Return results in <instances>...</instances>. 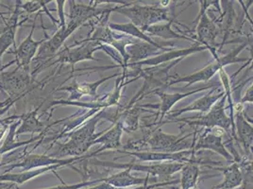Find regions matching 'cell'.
Segmentation results:
<instances>
[{
    "label": "cell",
    "instance_id": "cell-23",
    "mask_svg": "<svg viewBox=\"0 0 253 189\" xmlns=\"http://www.w3.org/2000/svg\"><path fill=\"white\" fill-rule=\"evenodd\" d=\"M201 164L196 155H193L188 162L184 163L179 171L180 189H198V182L201 176Z\"/></svg>",
    "mask_w": 253,
    "mask_h": 189
},
{
    "label": "cell",
    "instance_id": "cell-10",
    "mask_svg": "<svg viewBox=\"0 0 253 189\" xmlns=\"http://www.w3.org/2000/svg\"><path fill=\"white\" fill-rule=\"evenodd\" d=\"M207 50V48L203 46L200 45L199 43H195L193 46H191L189 47L186 48H179V49H171L167 52L162 53L158 56L149 58L148 60H145L143 62L136 63H128L126 65V69L127 68H132L137 69V68H142V66L147 65L149 67H155L159 65H163L164 63H171L174 62L176 60L179 59H184L185 57L195 54V53L201 52V51H205Z\"/></svg>",
    "mask_w": 253,
    "mask_h": 189
},
{
    "label": "cell",
    "instance_id": "cell-12",
    "mask_svg": "<svg viewBox=\"0 0 253 189\" xmlns=\"http://www.w3.org/2000/svg\"><path fill=\"white\" fill-rule=\"evenodd\" d=\"M32 79L28 72L24 71L20 67H16L11 72H1L0 74V89L4 90L13 98L17 99L15 95L21 94L31 84Z\"/></svg>",
    "mask_w": 253,
    "mask_h": 189
},
{
    "label": "cell",
    "instance_id": "cell-7",
    "mask_svg": "<svg viewBox=\"0 0 253 189\" xmlns=\"http://www.w3.org/2000/svg\"><path fill=\"white\" fill-rule=\"evenodd\" d=\"M196 27V35L194 37L196 43H199L201 46L205 47L207 50L211 52L213 60L219 57L217 47L218 44L216 43V39L219 35V29L214 23L211 17L208 15L207 12L203 13L199 18L195 19Z\"/></svg>",
    "mask_w": 253,
    "mask_h": 189
},
{
    "label": "cell",
    "instance_id": "cell-24",
    "mask_svg": "<svg viewBox=\"0 0 253 189\" xmlns=\"http://www.w3.org/2000/svg\"><path fill=\"white\" fill-rule=\"evenodd\" d=\"M117 76H119V74L116 73L115 75H112V76H108V77L102 78L99 81H96L95 83H91V84H89V83H83V84L75 83L71 86H67V87L65 86L63 88H59L57 90L58 91H63H63H69L71 93L67 102H69L71 100H78L84 95H91V96L95 98L97 88L103 83H105L106 81H108L110 79H113V78H116Z\"/></svg>",
    "mask_w": 253,
    "mask_h": 189
},
{
    "label": "cell",
    "instance_id": "cell-13",
    "mask_svg": "<svg viewBox=\"0 0 253 189\" xmlns=\"http://www.w3.org/2000/svg\"><path fill=\"white\" fill-rule=\"evenodd\" d=\"M87 158H90V155H83V156H78V157L70 158V159H59V158L52 157V156H47V155H40V154H32L29 155L28 157L25 158L21 163L12 165L11 168L8 169L10 171L11 169L16 168H20L23 169L22 171H27V170H32V169H36V168H46L50 166H55V165H60L63 164L66 167H72V164L75 162H78L80 160H84Z\"/></svg>",
    "mask_w": 253,
    "mask_h": 189
},
{
    "label": "cell",
    "instance_id": "cell-38",
    "mask_svg": "<svg viewBox=\"0 0 253 189\" xmlns=\"http://www.w3.org/2000/svg\"><path fill=\"white\" fill-rule=\"evenodd\" d=\"M249 167H250V168L253 171V158H252V160L250 161V163H249Z\"/></svg>",
    "mask_w": 253,
    "mask_h": 189
},
{
    "label": "cell",
    "instance_id": "cell-28",
    "mask_svg": "<svg viewBox=\"0 0 253 189\" xmlns=\"http://www.w3.org/2000/svg\"><path fill=\"white\" fill-rule=\"evenodd\" d=\"M62 167H65V165L60 164V165H55V166H50L46 168H36V169H32V170H27V171H22L21 173H4L0 175V182H10L12 184L16 185H23L29 181H31L33 178H36L40 175H42L44 173H47L49 171L55 172L57 169H59Z\"/></svg>",
    "mask_w": 253,
    "mask_h": 189
},
{
    "label": "cell",
    "instance_id": "cell-19",
    "mask_svg": "<svg viewBox=\"0 0 253 189\" xmlns=\"http://www.w3.org/2000/svg\"><path fill=\"white\" fill-rule=\"evenodd\" d=\"M174 48H169L166 47H156L148 43L136 41L126 47V50L128 57L129 63H136L148 60L149 58L158 56L162 53L167 52Z\"/></svg>",
    "mask_w": 253,
    "mask_h": 189
},
{
    "label": "cell",
    "instance_id": "cell-8",
    "mask_svg": "<svg viewBox=\"0 0 253 189\" xmlns=\"http://www.w3.org/2000/svg\"><path fill=\"white\" fill-rule=\"evenodd\" d=\"M213 87H217V84H211L210 85H205L203 87H200L198 89H195V90H192L189 92H184V93H173V94H169L167 93L163 90H157L155 92H153L152 94H155L156 95H158L161 102L160 104H146V105L140 106L142 108L144 107H148V108H154V109H158L159 114H157L156 116V119L155 121L157 120L156 124L162 126L163 125V122L165 121V118L166 116H168V114L171 112L172 108L174 106L176 105L177 102H179V100L192 95V94H197V93H200L202 92L204 90H207V89H211Z\"/></svg>",
    "mask_w": 253,
    "mask_h": 189
},
{
    "label": "cell",
    "instance_id": "cell-17",
    "mask_svg": "<svg viewBox=\"0 0 253 189\" xmlns=\"http://www.w3.org/2000/svg\"><path fill=\"white\" fill-rule=\"evenodd\" d=\"M103 182L117 189H124L129 187H142L158 184L157 178H150L147 175L145 178L135 177L131 174L130 169H123L122 171L103 178Z\"/></svg>",
    "mask_w": 253,
    "mask_h": 189
},
{
    "label": "cell",
    "instance_id": "cell-34",
    "mask_svg": "<svg viewBox=\"0 0 253 189\" xmlns=\"http://www.w3.org/2000/svg\"><path fill=\"white\" fill-rule=\"evenodd\" d=\"M57 3V6H58V11H59V18H60V27H63V26H66V22H65V18H64V12H63V7H64V3L65 1L64 0H57L56 1Z\"/></svg>",
    "mask_w": 253,
    "mask_h": 189
},
{
    "label": "cell",
    "instance_id": "cell-27",
    "mask_svg": "<svg viewBox=\"0 0 253 189\" xmlns=\"http://www.w3.org/2000/svg\"><path fill=\"white\" fill-rule=\"evenodd\" d=\"M173 24H178L180 26H183L182 24H180L177 20H173V21L168 22V23H162V24H157V25H153L151 27L148 28L145 32L151 36H156L161 39L164 40H173V39H183V40H188L191 42H195V39L190 37L186 34H183L182 32H175L172 29Z\"/></svg>",
    "mask_w": 253,
    "mask_h": 189
},
{
    "label": "cell",
    "instance_id": "cell-35",
    "mask_svg": "<svg viewBox=\"0 0 253 189\" xmlns=\"http://www.w3.org/2000/svg\"><path fill=\"white\" fill-rule=\"evenodd\" d=\"M246 67H248V68H247V71H246L247 73H249V72H253V57H252V58H251V59L248 61V63H246V64H244L242 67H241V68H239V69H238V70H237L235 73L232 75L231 78H235V77H236L238 74L240 73V72L242 71V69L246 68ZM252 79H253V76Z\"/></svg>",
    "mask_w": 253,
    "mask_h": 189
},
{
    "label": "cell",
    "instance_id": "cell-1",
    "mask_svg": "<svg viewBox=\"0 0 253 189\" xmlns=\"http://www.w3.org/2000/svg\"><path fill=\"white\" fill-rule=\"evenodd\" d=\"M115 11L126 16L130 20V23L144 32L153 25L176 20L174 12L170 14L169 9L163 8L157 4L140 5L135 3H125L116 6Z\"/></svg>",
    "mask_w": 253,
    "mask_h": 189
},
{
    "label": "cell",
    "instance_id": "cell-37",
    "mask_svg": "<svg viewBox=\"0 0 253 189\" xmlns=\"http://www.w3.org/2000/svg\"><path fill=\"white\" fill-rule=\"evenodd\" d=\"M244 116H245V118L247 119V121H248V122H250L252 125H253V119L251 117V116H248L245 112H244Z\"/></svg>",
    "mask_w": 253,
    "mask_h": 189
},
{
    "label": "cell",
    "instance_id": "cell-20",
    "mask_svg": "<svg viewBox=\"0 0 253 189\" xmlns=\"http://www.w3.org/2000/svg\"><path fill=\"white\" fill-rule=\"evenodd\" d=\"M20 2L21 1H16L17 4H15V9L11 14V18L6 23V27L4 31L0 33V66H1V59L3 54L9 49L11 45H13V47L16 48L15 33L18 27V19L21 14Z\"/></svg>",
    "mask_w": 253,
    "mask_h": 189
},
{
    "label": "cell",
    "instance_id": "cell-29",
    "mask_svg": "<svg viewBox=\"0 0 253 189\" xmlns=\"http://www.w3.org/2000/svg\"><path fill=\"white\" fill-rule=\"evenodd\" d=\"M40 107L41 106H39L37 109L30 112L29 114L22 116L23 122H22L21 127L16 131V136H19L22 134H27V133L33 134V133H38V132L42 131L44 127V124L41 122L37 117V113H38V110L40 109Z\"/></svg>",
    "mask_w": 253,
    "mask_h": 189
},
{
    "label": "cell",
    "instance_id": "cell-31",
    "mask_svg": "<svg viewBox=\"0 0 253 189\" xmlns=\"http://www.w3.org/2000/svg\"><path fill=\"white\" fill-rule=\"evenodd\" d=\"M98 183H103V178L96 179V180H93V181H87V182H82V183L75 184V185H66L63 182V185H61V186H56V187H51V188L42 189H84L88 186L96 185Z\"/></svg>",
    "mask_w": 253,
    "mask_h": 189
},
{
    "label": "cell",
    "instance_id": "cell-25",
    "mask_svg": "<svg viewBox=\"0 0 253 189\" xmlns=\"http://www.w3.org/2000/svg\"><path fill=\"white\" fill-rule=\"evenodd\" d=\"M221 171L223 180L220 184L211 189H235L241 186L243 182V171L240 163L232 162L231 165L223 168H211Z\"/></svg>",
    "mask_w": 253,
    "mask_h": 189
},
{
    "label": "cell",
    "instance_id": "cell-30",
    "mask_svg": "<svg viewBox=\"0 0 253 189\" xmlns=\"http://www.w3.org/2000/svg\"><path fill=\"white\" fill-rule=\"evenodd\" d=\"M250 161H243L240 166L243 171V182L240 187L235 189H253V171L249 167Z\"/></svg>",
    "mask_w": 253,
    "mask_h": 189
},
{
    "label": "cell",
    "instance_id": "cell-21",
    "mask_svg": "<svg viewBox=\"0 0 253 189\" xmlns=\"http://www.w3.org/2000/svg\"><path fill=\"white\" fill-rule=\"evenodd\" d=\"M70 6V20L81 22L84 24L92 18H98L108 11H115L116 7L113 8H106V9H96L95 6L92 5H85V4H78L76 1H68Z\"/></svg>",
    "mask_w": 253,
    "mask_h": 189
},
{
    "label": "cell",
    "instance_id": "cell-11",
    "mask_svg": "<svg viewBox=\"0 0 253 189\" xmlns=\"http://www.w3.org/2000/svg\"><path fill=\"white\" fill-rule=\"evenodd\" d=\"M224 94H225V92L220 91L218 86L213 87V88H211V91L208 94L196 99L195 101L190 103L189 105L180 108L179 110L171 111L168 114V116H166V118L168 119L167 121L175 119V118H179L181 115L188 113V112H200L202 114H207L210 112L212 106L214 105Z\"/></svg>",
    "mask_w": 253,
    "mask_h": 189
},
{
    "label": "cell",
    "instance_id": "cell-41",
    "mask_svg": "<svg viewBox=\"0 0 253 189\" xmlns=\"http://www.w3.org/2000/svg\"><path fill=\"white\" fill-rule=\"evenodd\" d=\"M2 14H3V13H2V12H0V15H2Z\"/></svg>",
    "mask_w": 253,
    "mask_h": 189
},
{
    "label": "cell",
    "instance_id": "cell-39",
    "mask_svg": "<svg viewBox=\"0 0 253 189\" xmlns=\"http://www.w3.org/2000/svg\"><path fill=\"white\" fill-rule=\"evenodd\" d=\"M4 68H5V67H4V66H2V67H1V66H0V74H1V72H2V70H3V69H4Z\"/></svg>",
    "mask_w": 253,
    "mask_h": 189
},
{
    "label": "cell",
    "instance_id": "cell-18",
    "mask_svg": "<svg viewBox=\"0 0 253 189\" xmlns=\"http://www.w3.org/2000/svg\"><path fill=\"white\" fill-rule=\"evenodd\" d=\"M243 105L240 108L235 105L234 114V124H235V134L237 142L242 146L244 151L248 158L251 154V150L253 146V125L247 121L244 116Z\"/></svg>",
    "mask_w": 253,
    "mask_h": 189
},
{
    "label": "cell",
    "instance_id": "cell-22",
    "mask_svg": "<svg viewBox=\"0 0 253 189\" xmlns=\"http://www.w3.org/2000/svg\"><path fill=\"white\" fill-rule=\"evenodd\" d=\"M108 27L116 32H121L124 33L126 35H128L132 38H136L139 41L142 42L148 43L151 44L153 46L156 47H166L169 48H173L175 44L174 43H160L156 42L155 40H153L149 35H148L146 32H143L142 30H140L136 26H134L132 23H124V24H117V23H109Z\"/></svg>",
    "mask_w": 253,
    "mask_h": 189
},
{
    "label": "cell",
    "instance_id": "cell-2",
    "mask_svg": "<svg viewBox=\"0 0 253 189\" xmlns=\"http://www.w3.org/2000/svg\"><path fill=\"white\" fill-rule=\"evenodd\" d=\"M251 44L249 40L244 41L231 52L227 53L224 56H219L217 59L213 60L210 64L203 67L201 70H198L194 73L185 75V76H178L174 75L172 81L169 84V87L172 85L178 84H185V87H189L192 84L205 83L210 81L214 75L219 73V71L225 68L226 66L232 63H241L248 62L250 58L239 57V54Z\"/></svg>",
    "mask_w": 253,
    "mask_h": 189
},
{
    "label": "cell",
    "instance_id": "cell-16",
    "mask_svg": "<svg viewBox=\"0 0 253 189\" xmlns=\"http://www.w3.org/2000/svg\"><path fill=\"white\" fill-rule=\"evenodd\" d=\"M120 153H124L128 156L137 158L138 160L142 162H157V163H169V162H176V163H186L188 162L194 153L193 148L183 150L176 153H169V152H156V151H126V150H120Z\"/></svg>",
    "mask_w": 253,
    "mask_h": 189
},
{
    "label": "cell",
    "instance_id": "cell-26",
    "mask_svg": "<svg viewBox=\"0 0 253 189\" xmlns=\"http://www.w3.org/2000/svg\"><path fill=\"white\" fill-rule=\"evenodd\" d=\"M123 125L121 121H117L115 126L111 128L110 130H107L105 134L101 135L100 137H97L95 140V143H100L103 146L101 148L97 149L95 152L91 153L90 156H94L95 154H97L106 149H117L118 147H121V137L123 134Z\"/></svg>",
    "mask_w": 253,
    "mask_h": 189
},
{
    "label": "cell",
    "instance_id": "cell-33",
    "mask_svg": "<svg viewBox=\"0 0 253 189\" xmlns=\"http://www.w3.org/2000/svg\"><path fill=\"white\" fill-rule=\"evenodd\" d=\"M246 103H253V84L248 88V90L246 91V93L241 98L240 104L244 105Z\"/></svg>",
    "mask_w": 253,
    "mask_h": 189
},
{
    "label": "cell",
    "instance_id": "cell-3",
    "mask_svg": "<svg viewBox=\"0 0 253 189\" xmlns=\"http://www.w3.org/2000/svg\"><path fill=\"white\" fill-rule=\"evenodd\" d=\"M227 101L226 94H224L221 98L212 106L210 112L205 114L204 116L189 117V118H175L172 120H165L163 124L172 123V122H183L186 125L191 127H202L205 129H220L230 135L232 137V126L230 116L226 114L225 103Z\"/></svg>",
    "mask_w": 253,
    "mask_h": 189
},
{
    "label": "cell",
    "instance_id": "cell-5",
    "mask_svg": "<svg viewBox=\"0 0 253 189\" xmlns=\"http://www.w3.org/2000/svg\"><path fill=\"white\" fill-rule=\"evenodd\" d=\"M89 164L97 166V167H103V168L130 169L131 171L144 172L147 175L157 179H169L175 173L180 171V169L184 165V163H176V162L156 163V164H150V165H143V164L134 163V162L120 164V163H115V162L100 161L98 159L90 160Z\"/></svg>",
    "mask_w": 253,
    "mask_h": 189
},
{
    "label": "cell",
    "instance_id": "cell-15",
    "mask_svg": "<svg viewBox=\"0 0 253 189\" xmlns=\"http://www.w3.org/2000/svg\"><path fill=\"white\" fill-rule=\"evenodd\" d=\"M35 29V25H33L32 31L30 34L27 36V38L20 44L18 47L15 48L14 51H11V54L15 55V63H17V66L20 67L24 71L30 72V65L36 57L37 51L39 50L40 47L42 43L44 42L48 37L45 39H42L40 41H36L33 39V32Z\"/></svg>",
    "mask_w": 253,
    "mask_h": 189
},
{
    "label": "cell",
    "instance_id": "cell-40",
    "mask_svg": "<svg viewBox=\"0 0 253 189\" xmlns=\"http://www.w3.org/2000/svg\"><path fill=\"white\" fill-rule=\"evenodd\" d=\"M252 32H253V29H252ZM252 54H253V47H252Z\"/></svg>",
    "mask_w": 253,
    "mask_h": 189
},
{
    "label": "cell",
    "instance_id": "cell-36",
    "mask_svg": "<svg viewBox=\"0 0 253 189\" xmlns=\"http://www.w3.org/2000/svg\"><path fill=\"white\" fill-rule=\"evenodd\" d=\"M111 188L110 185L106 184V183H101L99 186H95V187H92V188H89V189H109Z\"/></svg>",
    "mask_w": 253,
    "mask_h": 189
},
{
    "label": "cell",
    "instance_id": "cell-9",
    "mask_svg": "<svg viewBox=\"0 0 253 189\" xmlns=\"http://www.w3.org/2000/svg\"><path fill=\"white\" fill-rule=\"evenodd\" d=\"M224 133L225 132L220 129H206L201 136L197 137L196 144L193 147L194 153L197 154L200 150L208 149L219 154L229 162H234V158L232 156V153L228 150L224 143Z\"/></svg>",
    "mask_w": 253,
    "mask_h": 189
},
{
    "label": "cell",
    "instance_id": "cell-14",
    "mask_svg": "<svg viewBox=\"0 0 253 189\" xmlns=\"http://www.w3.org/2000/svg\"><path fill=\"white\" fill-rule=\"evenodd\" d=\"M103 44L100 43L94 42V41H84V45L74 48L70 49V47L65 48L63 51L59 53L58 59L50 63V64H55V63H69L73 65L75 63H80L82 61H86V60H94V61H98L93 57V54L95 51L101 49Z\"/></svg>",
    "mask_w": 253,
    "mask_h": 189
},
{
    "label": "cell",
    "instance_id": "cell-6",
    "mask_svg": "<svg viewBox=\"0 0 253 189\" xmlns=\"http://www.w3.org/2000/svg\"><path fill=\"white\" fill-rule=\"evenodd\" d=\"M82 25L84 24H82L81 22L70 20L66 26L60 27V29L51 38H47L42 43L36 57L32 61L33 63H38L37 67L32 72V76L35 75L36 71L38 72L42 70V64H44V63H46L50 58H53L56 55V53L59 51V49L63 46L64 41Z\"/></svg>",
    "mask_w": 253,
    "mask_h": 189
},
{
    "label": "cell",
    "instance_id": "cell-4",
    "mask_svg": "<svg viewBox=\"0 0 253 189\" xmlns=\"http://www.w3.org/2000/svg\"><path fill=\"white\" fill-rule=\"evenodd\" d=\"M197 136L198 129L186 136H174L157 128L147 139V145L149 147V151L176 153L193 148L196 144Z\"/></svg>",
    "mask_w": 253,
    "mask_h": 189
},
{
    "label": "cell",
    "instance_id": "cell-32",
    "mask_svg": "<svg viewBox=\"0 0 253 189\" xmlns=\"http://www.w3.org/2000/svg\"><path fill=\"white\" fill-rule=\"evenodd\" d=\"M21 10L27 11L28 13H32L35 11H39L42 9L41 1H28L24 4L20 2Z\"/></svg>",
    "mask_w": 253,
    "mask_h": 189
}]
</instances>
